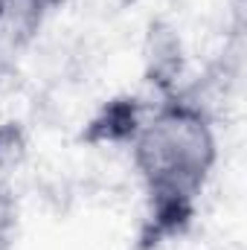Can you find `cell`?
Returning a JSON list of instances; mask_svg holds the SVG:
<instances>
[{"label":"cell","instance_id":"1","mask_svg":"<svg viewBox=\"0 0 247 250\" xmlns=\"http://www.w3.org/2000/svg\"><path fill=\"white\" fill-rule=\"evenodd\" d=\"M215 160V140L206 120L189 108H169L143 128L137 163L151 192L189 198Z\"/></svg>","mask_w":247,"mask_h":250}]
</instances>
